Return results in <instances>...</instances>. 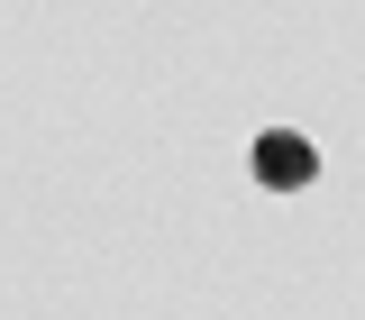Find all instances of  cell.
<instances>
[{
  "label": "cell",
  "mask_w": 365,
  "mask_h": 320,
  "mask_svg": "<svg viewBox=\"0 0 365 320\" xmlns=\"http://www.w3.org/2000/svg\"><path fill=\"white\" fill-rule=\"evenodd\" d=\"M247 174L265 183V192H302V183L319 174V156H311V137H302V129H265L256 146H247Z\"/></svg>",
  "instance_id": "obj_1"
}]
</instances>
